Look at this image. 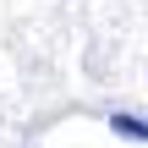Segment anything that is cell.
<instances>
[{
    "label": "cell",
    "mask_w": 148,
    "mask_h": 148,
    "mask_svg": "<svg viewBox=\"0 0 148 148\" xmlns=\"http://www.w3.org/2000/svg\"><path fill=\"white\" fill-rule=\"evenodd\" d=\"M110 126H115L121 137H137V143H148V121H137V115H110Z\"/></svg>",
    "instance_id": "1"
}]
</instances>
